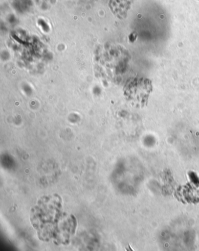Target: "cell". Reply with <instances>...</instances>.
Masks as SVG:
<instances>
[{"instance_id":"cell-1","label":"cell","mask_w":199,"mask_h":251,"mask_svg":"<svg viewBox=\"0 0 199 251\" xmlns=\"http://www.w3.org/2000/svg\"><path fill=\"white\" fill-rule=\"evenodd\" d=\"M153 91L152 81L149 78L137 77L133 78L127 83L125 95L138 107L146 106L151 93Z\"/></svg>"}]
</instances>
